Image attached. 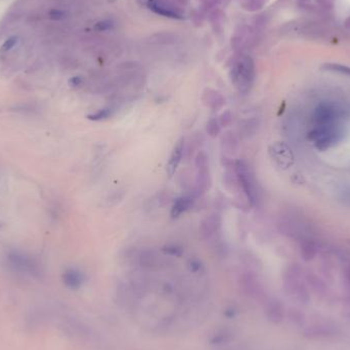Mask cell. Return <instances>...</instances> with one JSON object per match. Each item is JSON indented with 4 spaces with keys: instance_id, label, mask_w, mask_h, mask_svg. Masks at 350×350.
I'll return each instance as SVG.
<instances>
[{
    "instance_id": "cell-6",
    "label": "cell",
    "mask_w": 350,
    "mask_h": 350,
    "mask_svg": "<svg viewBox=\"0 0 350 350\" xmlns=\"http://www.w3.org/2000/svg\"><path fill=\"white\" fill-rule=\"evenodd\" d=\"M150 8L161 16L171 19H181L182 15L177 6L167 0H152L149 2Z\"/></svg>"
},
{
    "instance_id": "cell-26",
    "label": "cell",
    "mask_w": 350,
    "mask_h": 350,
    "mask_svg": "<svg viewBox=\"0 0 350 350\" xmlns=\"http://www.w3.org/2000/svg\"><path fill=\"white\" fill-rule=\"evenodd\" d=\"M66 16V13L61 9H51L49 11V18L51 20H62Z\"/></svg>"
},
{
    "instance_id": "cell-5",
    "label": "cell",
    "mask_w": 350,
    "mask_h": 350,
    "mask_svg": "<svg viewBox=\"0 0 350 350\" xmlns=\"http://www.w3.org/2000/svg\"><path fill=\"white\" fill-rule=\"evenodd\" d=\"M195 166H196V170H197L195 196L200 197L206 193V191L210 186V182H211L209 159H208V156L205 152L201 151L196 156Z\"/></svg>"
},
{
    "instance_id": "cell-8",
    "label": "cell",
    "mask_w": 350,
    "mask_h": 350,
    "mask_svg": "<svg viewBox=\"0 0 350 350\" xmlns=\"http://www.w3.org/2000/svg\"><path fill=\"white\" fill-rule=\"evenodd\" d=\"M184 154V139H180L174 145L167 163V173L170 177L176 172Z\"/></svg>"
},
{
    "instance_id": "cell-27",
    "label": "cell",
    "mask_w": 350,
    "mask_h": 350,
    "mask_svg": "<svg viewBox=\"0 0 350 350\" xmlns=\"http://www.w3.org/2000/svg\"><path fill=\"white\" fill-rule=\"evenodd\" d=\"M69 84L71 87H79L80 85L82 84V79L81 77H79V76H75V77H72L70 80H69Z\"/></svg>"
},
{
    "instance_id": "cell-13",
    "label": "cell",
    "mask_w": 350,
    "mask_h": 350,
    "mask_svg": "<svg viewBox=\"0 0 350 350\" xmlns=\"http://www.w3.org/2000/svg\"><path fill=\"white\" fill-rule=\"evenodd\" d=\"M220 226V218L218 215L212 214L205 217L201 222V232L205 238H210L217 232Z\"/></svg>"
},
{
    "instance_id": "cell-18",
    "label": "cell",
    "mask_w": 350,
    "mask_h": 350,
    "mask_svg": "<svg viewBox=\"0 0 350 350\" xmlns=\"http://www.w3.org/2000/svg\"><path fill=\"white\" fill-rule=\"evenodd\" d=\"M221 131V126L218 122L217 119L212 118L208 121L207 123V133L208 136L212 139H215L216 137L219 136V133Z\"/></svg>"
},
{
    "instance_id": "cell-9",
    "label": "cell",
    "mask_w": 350,
    "mask_h": 350,
    "mask_svg": "<svg viewBox=\"0 0 350 350\" xmlns=\"http://www.w3.org/2000/svg\"><path fill=\"white\" fill-rule=\"evenodd\" d=\"M202 101H203V104L207 107L214 111L220 110L225 105V99L222 94L219 91L211 88L205 89L203 97H202Z\"/></svg>"
},
{
    "instance_id": "cell-28",
    "label": "cell",
    "mask_w": 350,
    "mask_h": 350,
    "mask_svg": "<svg viewBox=\"0 0 350 350\" xmlns=\"http://www.w3.org/2000/svg\"><path fill=\"white\" fill-rule=\"evenodd\" d=\"M345 27H346V28H347L348 30H350V17H348V18L345 20Z\"/></svg>"
},
{
    "instance_id": "cell-17",
    "label": "cell",
    "mask_w": 350,
    "mask_h": 350,
    "mask_svg": "<svg viewBox=\"0 0 350 350\" xmlns=\"http://www.w3.org/2000/svg\"><path fill=\"white\" fill-rule=\"evenodd\" d=\"M322 70L330 71V72H336L342 75H346L350 77V67H347L345 65L341 64H335V63H328L324 64L321 66Z\"/></svg>"
},
{
    "instance_id": "cell-10",
    "label": "cell",
    "mask_w": 350,
    "mask_h": 350,
    "mask_svg": "<svg viewBox=\"0 0 350 350\" xmlns=\"http://www.w3.org/2000/svg\"><path fill=\"white\" fill-rule=\"evenodd\" d=\"M63 281L66 287L71 290H77L83 285L84 276L76 268H68L63 274Z\"/></svg>"
},
{
    "instance_id": "cell-24",
    "label": "cell",
    "mask_w": 350,
    "mask_h": 350,
    "mask_svg": "<svg viewBox=\"0 0 350 350\" xmlns=\"http://www.w3.org/2000/svg\"><path fill=\"white\" fill-rule=\"evenodd\" d=\"M113 27H114V24H113L112 21H110V20H105V21L99 22V23L96 25V27H94V28H96V29L99 30V31H106V30L112 29Z\"/></svg>"
},
{
    "instance_id": "cell-3",
    "label": "cell",
    "mask_w": 350,
    "mask_h": 350,
    "mask_svg": "<svg viewBox=\"0 0 350 350\" xmlns=\"http://www.w3.org/2000/svg\"><path fill=\"white\" fill-rule=\"evenodd\" d=\"M231 79L234 86L242 93H247L255 79L254 61L246 56L240 59L231 70Z\"/></svg>"
},
{
    "instance_id": "cell-7",
    "label": "cell",
    "mask_w": 350,
    "mask_h": 350,
    "mask_svg": "<svg viewBox=\"0 0 350 350\" xmlns=\"http://www.w3.org/2000/svg\"><path fill=\"white\" fill-rule=\"evenodd\" d=\"M8 262L9 264L21 273H35L36 264L33 262L31 258L26 256L25 254L19 252H12L8 255Z\"/></svg>"
},
{
    "instance_id": "cell-15",
    "label": "cell",
    "mask_w": 350,
    "mask_h": 350,
    "mask_svg": "<svg viewBox=\"0 0 350 350\" xmlns=\"http://www.w3.org/2000/svg\"><path fill=\"white\" fill-rule=\"evenodd\" d=\"M238 140L233 131H226L221 137V149L227 155H234L237 152Z\"/></svg>"
},
{
    "instance_id": "cell-14",
    "label": "cell",
    "mask_w": 350,
    "mask_h": 350,
    "mask_svg": "<svg viewBox=\"0 0 350 350\" xmlns=\"http://www.w3.org/2000/svg\"><path fill=\"white\" fill-rule=\"evenodd\" d=\"M266 314L269 319L278 324L284 318V306L279 300H272L266 307Z\"/></svg>"
},
{
    "instance_id": "cell-21",
    "label": "cell",
    "mask_w": 350,
    "mask_h": 350,
    "mask_svg": "<svg viewBox=\"0 0 350 350\" xmlns=\"http://www.w3.org/2000/svg\"><path fill=\"white\" fill-rule=\"evenodd\" d=\"M218 122H219L220 126H222V127L230 126L233 122V114L230 111L223 112L218 119Z\"/></svg>"
},
{
    "instance_id": "cell-11",
    "label": "cell",
    "mask_w": 350,
    "mask_h": 350,
    "mask_svg": "<svg viewBox=\"0 0 350 350\" xmlns=\"http://www.w3.org/2000/svg\"><path fill=\"white\" fill-rule=\"evenodd\" d=\"M274 160L277 161V163L280 166H288L289 161L291 160V152L287 147V145L282 143H275L272 145L269 150Z\"/></svg>"
},
{
    "instance_id": "cell-4",
    "label": "cell",
    "mask_w": 350,
    "mask_h": 350,
    "mask_svg": "<svg viewBox=\"0 0 350 350\" xmlns=\"http://www.w3.org/2000/svg\"><path fill=\"white\" fill-rule=\"evenodd\" d=\"M344 115L345 110L339 105L331 102H324L320 103L315 109L313 114V123L315 127L338 123Z\"/></svg>"
},
{
    "instance_id": "cell-20",
    "label": "cell",
    "mask_w": 350,
    "mask_h": 350,
    "mask_svg": "<svg viewBox=\"0 0 350 350\" xmlns=\"http://www.w3.org/2000/svg\"><path fill=\"white\" fill-rule=\"evenodd\" d=\"M163 251L168 254L171 255V256H176V257H180L181 255L183 254V249L178 246V245H168L165 246L163 248Z\"/></svg>"
},
{
    "instance_id": "cell-22",
    "label": "cell",
    "mask_w": 350,
    "mask_h": 350,
    "mask_svg": "<svg viewBox=\"0 0 350 350\" xmlns=\"http://www.w3.org/2000/svg\"><path fill=\"white\" fill-rule=\"evenodd\" d=\"M339 201L343 206L350 208V187L344 188L340 192Z\"/></svg>"
},
{
    "instance_id": "cell-2",
    "label": "cell",
    "mask_w": 350,
    "mask_h": 350,
    "mask_svg": "<svg viewBox=\"0 0 350 350\" xmlns=\"http://www.w3.org/2000/svg\"><path fill=\"white\" fill-rule=\"evenodd\" d=\"M235 170L238 176L240 190H242L251 206L258 205L259 192L258 184L250 166L243 160H237L235 162Z\"/></svg>"
},
{
    "instance_id": "cell-16",
    "label": "cell",
    "mask_w": 350,
    "mask_h": 350,
    "mask_svg": "<svg viewBox=\"0 0 350 350\" xmlns=\"http://www.w3.org/2000/svg\"><path fill=\"white\" fill-rule=\"evenodd\" d=\"M300 251H301V256L305 261H311L315 258L316 254V247L315 243L311 240H304L301 246H300Z\"/></svg>"
},
{
    "instance_id": "cell-1",
    "label": "cell",
    "mask_w": 350,
    "mask_h": 350,
    "mask_svg": "<svg viewBox=\"0 0 350 350\" xmlns=\"http://www.w3.org/2000/svg\"><path fill=\"white\" fill-rule=\"evenodd\" d=\"M344 137V131L342 125L334 123L330 125L315 126L309 132V140H311L315 146L319 151H326L330 147L337 144Z\"/></svg>"
},
{
    "instance_id": "cell-19",
    "label": "cell",
    "mask_w": 350,
    "mask_h": 350,
    "mask_svg": "<svg viewBox=\"0 0 350 350\" xmlns=\"http://www.w3.org/2000/svg\"><path fill=\"white\" fill-rule=\"evenodd\" d=\"M112 116V110L110 107H105V109L99 110L96 113L87 115V119L90 121H103Z\"/></svg>"
},
{
    "instance_id": "cell-23",
    "label": "cell",
    "mask_w": 350,
    "mask_h": 350,
    "mask_svg": "<svg viewBox=\"0 0 350 350\" xmlns=\"http://www.w3.org/2000/svg\"><path fill=\"white\" fill-rule=\"evenodd\" d=\"M18 42V37L16 36H12V37H9L7 40H5V42L2 44L1 46V49H0V51H8L10 50L13 46H15Z\"/></svg>"
},
{
    "instance_id": "cell-25",
    "label": "cell",
    "mask_w": 350,
    "mask_h": 350,
    "mask_svg": "<svg viewBox=\"0 0 350 350\" xmlns=\"http://www.w3.org/2000/svg\"><path fill=\"white\" fill-rule=\"evenodd\" d=\"M262 4H263L262 0H248L247 3L244 4V6L250 10H256V9L260 8L262 6Z\"/></svg>"
},
{
    "instance_id": "cell-12",
    "label": "cell",
    "mask_w": 350,
    "mask_h": 350,
    "mask_svg": "<svg viewBox=\"0 0 350 350\" xmlns=\"http://www.w3.org/2000/svg\"><path fill=\"white\" fill-rule=\"evenodd\" d=\"M194 204V198L190 196H181L174 201L171 208V218H178L182 213L187 211Z\"/></svg>"
}]
</instances>
